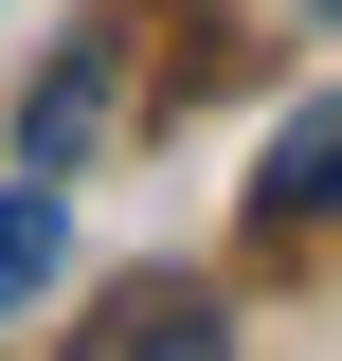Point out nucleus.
<instances>
[{
  "instance_id": "obj_1",
  "label": "nucleus",
  "mask_w": 342,
  "mask_h": 361,
  "mask_svg": "<svg viewBox=\"0 0 342 361\" xmlns=\"http://www.w3.org/2000/svg\"><path fill=\"white\" fill-rule=\"evenodd\" d=\"M253 217H270V235H324V217H342V90L270 127V163H253Z\"/></svg>"
},
{
  "instance_id": "obj_2",
  "label": "nucleus",
  "mask_w": 342,
  "mask_h": 361,
  "mask_svg": "<svg viewBox=\"0 0 342 361\" xmlns=\"http://www.w3.org/2000/svg\"><path fill=\"white\" fill-rule=\"evenodd\" d=\"M54 253H72V217H54V180H18V199H0V307H37Z\"/></svg>"
},
{
  "instance_id": "obj_3",
  "label": "nucleus",
  "mask_w": 342,
  "mask_h": 361,
  "mask_svg": "<svg viewBox=\"0 0 342 361\" xmlns=\"http://www.w3.org/2000/svg\"><path fill=\"white\" fill-rule=\"evenodd\" d=\"M90 127H108V54H72V73H54L37 109H18V145H37V163H72Z\"/></svg>"
}]
</instances>
